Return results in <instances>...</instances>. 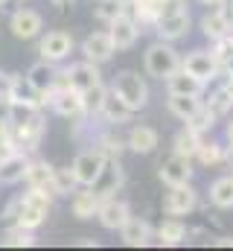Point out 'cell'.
I'll use <instances>...</instances> for the list:
<instances>
[{
  "mask_svg": "<svg viewBox=\"0 0 233 251\" xmlns=\"http://www.w3.org/2000/svg\"><path fill=\"white\" fill-rule=\"evenodd\" d=\"M111 91L131 111H143L149 105V85L137 70H119L111 82Z\"/></svg>",
  "mask_w": 233,
  "mask_h": 251,
  "instance_id": "cell-3",
  "label": "cell"
},
{
  "mask_svg": "<svg viewBox=\"0 0 233 251\" xmlns=\"http://www.w3.org/2000/svg\"><path fill=\"white\" fill-rule=\"evenodd\" d=\"M158 176H161V181H163L166 187L189 184V178H192V161H189V158H184V155H175V152H172L166 161H161Z\"/></svg>",
  "mask_w": 233,
  "mask_h": 251,
  "instance_id": "cell-10",
  "label": "cell"
},
{
  "mask_svg": "<svg viewBox=\"0 0 233 251\" xmlns=\"http://www.w3.org/2000/svg\"><path fill=\"white\" fill-rule=\"evenodd\" d=\"M198 3H204V6H222L225 0H198Z\"/></svg>",
  "mask_w": 233,
  "mask_h": 251,
  "instance_id": "cell-43",
  "label": "cell"
},
{
  "mask_svg": "<svg viewBox=\"0 0 233 251\" xmlns=\"http://www.w3.org/2000/svg\"><path fill=\"white\" fill-rule=\"evenodd\" d=\"M216 117H219V114H216L207 102H201V108L186 120V126H189L192 131H198V134H207V131L213 128V123H216Z\"/></svg>",
  "mask_w": 233,
  "mask_h": 251,
  "instance_id": "cell-33",
  "label": "cell"
},
{
  "mask_svg": "<svg viewBox=\"0 0 233 251\" xmlns=\"http://www.w3.org/2000/svg\"><path fill=\"white\" fill-rule=\"evenodd\" d=\"M216 246H219V249H233V237H219Z\"/></svg>",
  "mask_w": 233,
  "mask_h": 251,
  "instance_id": "cell-40",
  "label": "cell"
},
{
  "mask_svg": "<svg viewBox=\"0 0 233 251\" xmlns=\"http://www.w3.org/2000/svg\"><path fill=\"white\" fill-rule=\"evenodd\" d=\"M122 181H125L122 167H119V161L114 158V161H108V164H105V170H102V173H99V178L93 181V193L99 196V201H102V199H111V196L119 193Z\"/></svg>",
  "mask_w": 233,
  "mask_h": 251,
  "instance_id": "cell-15",
  "label": "cell"
},
{
  "mask_svg": "<svg viewBox=\"0 0 233 251\" xmlns=\"http://www.w3.org/2000/svg\"><path fill=\"white\" fill-rule=\"evenodd\" d=\"M166 108H169V114L178 117V120H189L198 108H201V100L198 97H192V94H169V100H166Z\"/></svg>",
  "mask_w": 233,
  "mask_h": 251,
  "instance_id": "cell-25",
  "label": "cell"
},
{
  "mask_svg": "<svg viewBox=\"0 0 233 251\" xmlns=\"http://www.w3.org/2000/svg\"><path fill=\"white\" fill-rule=\"evenodd\" d=\"M56 76H58V67L53 62H47V59L35 62L29 70H26V82H29V88L44 100V105H47V102H50V97H53Z\"/></svg>",
  "mask_w": 233,
  "mask_h": 251,
  "instance_id": "cell-5",
  "label": "cell"
},
{
  "mask_svg": "<svg viewBox=\"0 0 233 251\" xmlns=\"http://www.w3.org/2000/svg\"><path fill=\"white\" fill-rule=\"evenodd\" d=\"M125 6H128V0H93V15L99 21L111 24L114 18L125 15Z\"/></svg>",
  "mask_w": 233,
  "mask_h": 251,
  "instance_id": "cell-32",
  "label": "cell"
},
{
  "mask_svg": "<svg viewBox=\"0 0 233 251\" xmlns=\"http://www.w3.org/2000/svg\"><path fill=\"white\" fill-rule=\"evenodd\" d=\"M105 164H108V158L93 146V149H85V152H79L76 158H73V173H76V181H79V187H93V181L99 178V173L105 170Z\"/></svg>",
  "mask_w": 233,
  "mask_h": 251,
  "instance_id": "cell-4",
  "label": "cell"
},
{
  "mask_svg": "<svg viewBox=\"0 0 233 251\" xmlns=\"http://www.w3.org/2000/svg\"><path fill=\"white\" fill-rule=\"evenodd\" d=\"M152 225L146 222V219H140V216H128L125 219V225L119 228V237H122V243L125 246H131V249H140V246H149L152 243Z\"/></svg>",
  "mask_w": 233,
  "mask_h": 251,
  "instance_id": "cell-19",
  "label": "cell"
},
{
  "mask_svg": "<svg viewBox=\"0 0 233 251\" xmlns=\"http://www.w3.org/2000/svg\"><path fill=\"white\" fill-rule=\"evenodd\" d=\"M163 82H166V94H192V97H201V91H204V82L195 79L192 73H186L184 67L175 70L172 76L163 79Z\"/></svg>",
  "mask_w": 233,
  "mask_h": 251,
  "instance_id": "cell-23",
  "label": "cell"
},
{
  "mask_svg": "<svg viewBox=\"0 0 233 251\" xmlns=\"http://www.w3.org/2000/svg\"><path fill=\"white\" fill-rule=\"evenodd\" d=\"M26 167H29V158L21 149L12 152V155H6V158H0V184H18V181H23Z\"/></svg>",
  "mask_w": 233,
  "mask_h": 251,
  "instance_id": "cell-21",
  "label": "cell"
},
{
  "mask_svg": "<svg viewBox=\"0 0 233 251\" xmlns=\"http://www.w3.org/2000/svg\"><path fill=\"white\" fill-rule=\"evenodd\" d=\"M38 53H41V59H47V62H53V64L64 62L73 53V35L64 32V29H50L47 35H41Z\"/></svg>",
  "mask_w": 233,
  "mask_h": 251,
  "instance_id": "cell-7",
  "label": "cell"
},
{
  "mask_svg": "<svg viewBox=\"0 0 233 251\" xmlns=\"http://www.w3.org/2000/svg\"><path fill=\"white\" fill-rule=\"evenodd\" d=\"M9 29H12L15 38H21V41H32V38L41 35V29H44V18H41V12H35V9H15V12L9 15Z\"/></svg>",
  "mask_w": 233,
  "mask_h": 251,
  "instance_id": "cell-6",
  "label": "cell"
},
{
  "mask_svg": "<svg viewBox=\"0 0 233 251\" xmlns=\"http://www.w3.org/2000/svg\"><path fill=\"white\" fill-rule=\"evenodd\" d=\"M143 67L152 79H169L175 70H181V53L172 47V41H155L143 53Z\"/></svg>",
  "mask_w": 233,
  "mask_h": 251,
  "instance_id": "cell-2",
  "label": "cell"
},
{
  "mask_svg": "<svg viewBox=\"0 0 233 251\" xmlns=\"http://www.w3.org/2000/svg\"><path fill=\"white\" fill-rule=\"evenodd\" d=\"M228 140H231V143H233V120H231V123H228Z\"/></svg>",
  "mask_w": 233,
  "mask_h": 251,
  "instance_id": "cell-44",
  "label": "cell"
},
{
  "mask_svg": "<svg viewBox=\"0 0 233 251\" xmlns=\"http://www.w3.org/2000/svg\"><path fill=\"white\" fill-rule=\"evenodd\" d=\"M50 207H53V193L47 190H26L23 196L15 199V225L18 228H26V231H35L47 222L50 216Z\"/></svg>",
  "mask_w": 233,
  "mask_h": 251,
  "instance_id": "cell-1",
  "label": "cell"
},
{
  "mask_svg": "<svg viewBox=\"0 0 233 251\" xmlns=\"http://www.w3.org/2000/svg\"><path fill=\"white\" fill-rule=\"evenodd\" d=\"M198 207V193L192 190V184H178L169 187V193L163 196V210L169 216H186Z\"/></svg>",
  "mask_w": 233,
  "mask_h": 251,
  "instance_id": "cell-9",
  "label": "cell"
},
{
  "mask_svg": "<svg viewBox=\"0 0 233 251\" xmlns=\"http://www.w3.org/2000/svg\"><path fill=\"white\" fill-rule=\"evenodd\" d=\"M198 164L201 167H216V164H225V146L216 143V140H201L198 152H195Z\"/></svg>",
  "mask_w": 233,
  "mask_h": 251,
  "instance_id": "cell-31",
  "label": "cell"
},
{
  "mask_svg": "<svg viewBox=\"0 0 233 251\" xmlns=\"http://www.w3.org/2000/svg\"><path fill=\"white\" fill-rule=\"evenodd\" d=\"M207 105H210L216 114H225L228 108H233V97L228 94V91H225V88H219V91L210 97V102H207Z\"/></svg>",
  "mask_w": 233,
  "mask_h": 251,
  "instance_id": "cell-37",
  "label": "cell"
},
{
  "mask_svg": "<svg viewBox=\"0 0 233 251\" xmlns=\"http://www.w3.org/2000/svg\"><path fill=\"white\" fill-rule=\"evenodd\" d=\"M3 246H9V249H32V246H35V237H32V231L15 225V228L3 237Z\"/></svg>",
  "mask_w": 233,
  "mask_h": 251,
  "instance_id": "cell-35",
  "label": "cell"
},
{
  "mask_svg": "<svg viewBox=\"0 0 233 251\" xmlns=\"http://www.w3.org/2000/svg\"><path fill=\"white\" fill-rule=\"evenodd\" d=\"M231 18H233V9H231Z\"/></svg>",
  "mask_w": 233,
  "mask_h": 251,
  "instance_id": "cell-45",
  "label": "cell"
},
{
  "mask_svg": "<svg viewBox=\"0 0 233 251\" xmlns=\"http://www.w3.org/2000/svg\"><path fill=\"white\" fill-rule=\"evenodd\" d=\"M15 88V73H0V102H9Z\"/></svg>",
  "mask_w": 233,
  "mask_h": 251,
  "instance_id": "cell-38",
  "label": "cell"
},
{
  "mask_svg": "<svg viewBox=\"0 0 233 251\" xmlns=\"http://www.w3.org/2000/svg\"><path fill=\"white\" fill-rule=\"evenodd\" d=\"M50 3H53V6H58V9H64V6H70L73 0H50Z\"/></svg>",
  "mask_w": 233,
  "mask_h": 251,
  "instance_id": "cell-42",
  "label": "cell"
},
{
  "mask_svg": "<svg viewBox=\"0 0 233 251\" xmlns=\"http://www.w3.org/2000/svg\"><path fill=\"white\" fill-rule=\"evenodd\" d=\"M225 164H228V167L233 170V143L228 146V149H225Z\"/></svg>",
  "mask_w": 233,
  "mask_h": 251,
  "instance_id": "cell-41",
  "label": "cell"
},
{
  "mask_svg": "<svg viewBox=\"0 0 233 251\" xmlns=\"http://www.w3.org/2000/svg\"><path fill=\"white\" fill-rule=\"evenodd\" d=\"M82 97H85V114H91V117H93V114H99V111H102V102H105V97H108V88L99 82V85H93L91 91H85Z\"/></svg>",
  "mask_w": 233,
  "mask_h": 251,
  "instance_id": "cell-34",
  "label": "cell"
},
{
  "mask_svg": "<svg viewBox=\"0 0 233 251\" xmlns=\"http://www.w3.org/2000/svg\"><path fill=\"white\" fill-rule=\"evenodd\" d=\"M233 29V18L231 12L225 9V6H213L204 18H201V32L207 35V38H222V35H231Z\"/></svg>",
  "mask_w": 233,
  "mask_h": 251,
  "instance_id": "cell-16",
  "label": "cell"
},
{
  "mask_svg": "<svg viewBox=\"0 0 233 251\" xmlns=\"http://www.w3.org/2000/svg\"><path fill=\"white\" fill-rule=\"evenodd\" d=\"M53 196H73L79 190V181H76V173L73 167H53Z\"/></svg>",
  "mask_w": 233,
  "mask_h": 251,
  "instance_id": "cell-28",
  "label": "cell"
},
{
  "mask_svg": "<svg viewBox=\"0 0 233 251\" xmlns=\"http://www.w3.org/2000/svg\"><path fill=\"white\" fill-rule=\"evenodd\" d=\"M158 143H161V137L152 126H131V131L125 137V149H131L137 155H152L158 149Z\"/></svg>",
  "mask_w": 233,
  "mask_h": 251,
  "instance_id": "cell-18",
  "label": "cell"
},
{
  "mask_svg": "<svg viewBox=\"0 0 233 251\" xmlns=\"http://www.w3.org/2000/svg\"><path fill=\"white\" fill-rule=\"evenodd\" d=\"M131 114H134V111H131V108H128V105H125L119 97H116L114 91L108 88V97H105V102H102V111H99V117H105L108 123L119 126V123H128V120H131Z\"/></svg>",
  "mask_w": 233,
  "mask_h": 251,
  "instance_id": "cell-26",
  "label": "cell"
},
{
  "mask_svg": "<svg viewBox=\"0 0 233 251\" xmlns=\"http://www.w3.org/2000/svg\"><path fill=\"white\" fill-rule=\"evenodd\" d=\"M114 53H116V44H114V38H111V32H91L82 41V56L93 64L111 62Z\"/></svg>",
  "mask_w": 233,
  "mask_h": 251,
  "instance_id": "cell-12",
  "label": "cell"
},
{
  "mask_svg": "<svg viewBox=\"0 0 233 251\" xmlns=\"http://www.w3.org/2000/svg\"><path fill=\"white\" fill-rule=\"evenodd\" d=\"M96 149L108 158V161H119V155H122V149H125V140H119V137H114V134H102L99 140H96Z\"/></svg>",
  "mask_w": 233,
  "mask_h": 251,
  "instance_id": "cell-36",
  "label": "cell"
},
{
  "mask_svg": "<svg viewBox=\"0 0 233 251\" xmlns=\"http://www.w3.org/2000/svg\"><path fill=\"white\" fill-rule=\"evenodd\" d=\"M23 181H26V187H32V190H47V193H53V190H50V184H53V167H50L47 161H29Z\"/></svg>",
  "mask_w": 233,
  "mask_h": 251,
  "instance_id": "cell-24",
  "label": "cell"
},
{
  "mask_svg": "<svg viewBox=\"0 0 233 251\" xmlns=\"http://www.w3.org/2000/svg\"><path fill=\"white\" fill-rule=\"evenodd\" d=\"M131 216V207H128V201L125 199H102L99 201V210H96V219H99V225L105 228V231H119L122 225H125V219Z\"/></svg>",
  "mask_w": 233,
  "mask_h": 251,
  "instance_id": "cell-11",
  "label": "cell"
},
{
  "mask_svg": "<svg viewBox=\"0 0 233 251\" xmlns=\"http://www.w3.org/2000/svg\"><path fill=\"white\" fill-rule=\"evenodd\" d=\"M155 29L163 41H178L189 32V12L181 9V12H166V15H158L155 18Z\"/></svg>",
  "mask_w": 233,
  "mask_h": 251,
  "instance_id": "cell-14",
  "label": "cell"
},
{
  "mask_svg": "<svg viewBox=\"0 0 233 251\" xmlns=\"http://www.w3.org/2000/svg\"><path fill=\"white\" fill-rule=\"evenodd\" d=\"M155 234H158L161 246H181L186 240V225L181 219H166V222H161V228Z\"/></svg>",
  "mask_w": 233,
  "mask_h": 251,
  "instance_id": "cell-29",
  "label": "cell"
},
{
  "mask_svg": "<svg viewBox=\"0 0 233 251\" xmlns=\"http://www.w3.org/2000/svg\"><path fill=\"white\" fill-rule=\"evenodd\" d=\"M198 146H201V134L198 131H192L189 126H184L178 134L172 137V152L175 155H184V158H195V152H198Z\"/></svg>",
  "mask_w": 233,
  "mask_h": 251,
  "instance_id": "cell-27",
  "label": "cell"
},
{
  "mask_svg": "<svg viewBox=\"0 0 233 251\" xmlns=\"http://www.w3.org/2000/svg\"><path fill=\"white\" fill-rule=\"evenodd\" d=\"M181 67L186 73H192L195 79H201L204 85L219 73V62H216L213 50H192V53H186V59H181Z\"/></svg>",
  "mask_w": 233,
  "mask_h": 251,
  "instance_id": "cell-13",
  "label": "cell"
},
{
  "mask_svg": "<svg viewBox=\"0 0 233 251\" xmlns=\"http://www.w3.org/2000/svg\"><path fill=\"white\" fill-rule=\"evenodd\" d=\"M50 105H53V111H56L58 117H67V120H76V117L85 114V97H82V91H76L73 85L53 91Z\"/></svg>",
  "mask_w": 233,
  "mask_h": 251,
  "instance_id": "cell-8",
  "label": "cell"
},
{
  "mask_svg": "<svg viewBox=\"0 0 233 251\" xmlns=\"http://www.w3.org/2000/svg\"><path fill=\"white\" fill-rule=\"evenodd\" d=\"M111 38H114L116 50H128V47H134L137 44V35H140V24L131 18V15H119L111 21Z\"/></svg>",
  "mask_w": 233,
  "mask_h": 251,
  "instance_id": "cell-17",
  "label": "cell"
},
{
  "mask_svg": "<svg viewBox=\"0 0 233 251\" xmlns=\"http://www.w3.org/2000/svg\"><path fill=\"white\" fill-rule=\"evenodd\" d=\"M210 201L216 207H233V176H222L210 184Z\"/></svg>",
  "mask_w": 233,
  "mask_h": 251,
  "instance_id": "cell-30",
  "label": "cell"
},
{
  "mask_svg": "<svg viewBox=\"0 0 233 251\" xmlns=\"http://www.w3.org/2000/svg\"><path fill=\"white\" fill-rule=\"evenodd\" d=\"M70 210L76 219H93L99 210V196L93 193V187H79L70 196Z\"/></svg>",
  "mask_w": 233,
  "mask_h": 251,
  "instance_id": "cell-22",
  "label": "cell"
},
{
  "mask_svg": "<svg viewBox=\"0 0 233 251\" xmlns=\"http://www.w3.org/2000/svg\"><path fill=\"white\" fill-rule=\"evenodd\" d=\"M67 73H70V85L76 88V91H91L93 85H99L102 82V73H99V64H93V62H76V64H70L67 67Z\"/></svg>",
  "mask_w": 233,
  "mask_h": 251,
  "instance_id": "cell-20",
  "label": "cell"
},
{
  "mask_svg": "<svg viewBox=\"0 0 233 251\" xmlns=\"http://www.w3.org/2000/svg\"><path fill=\"white\" fill-rule=\"evenodd\" d=\"M222 73H225V76H222V88L233 97V70H222Z\"/></svg>",
  "mask_w": 233,
  "mask_h": 251,
  "instance_id": "cell-39",
  "label": "cell"
}]
</instances>
